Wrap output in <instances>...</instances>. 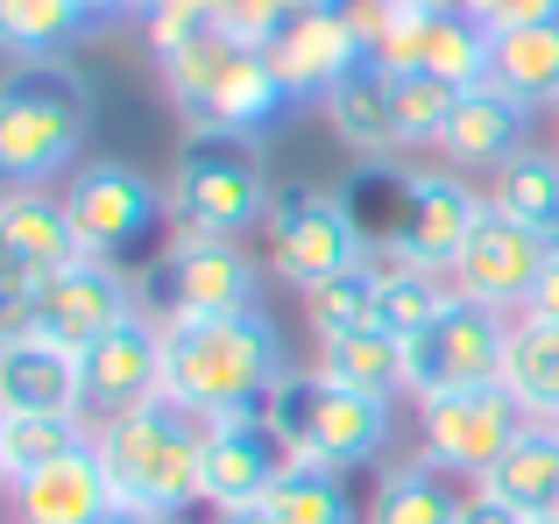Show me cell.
<instances>
[{"mask_svg":"<svg viewBox=\"0 0 559 524\" xmlns=\"http://www.w3.org/2000/svg\"><path fill=\"white\" fill-rule=\"evenodd\" d=\"M164 361L170 397L191 418H234L262 412L276 383L290 376L284 333L270 312H213V319H164Z\"/></svg>","mask_w":559,"mask_h":524,"instance_id":"obj_1","label":"cell"},{"mask_svg":"<svg viewBox=\"0 0 559 524\" xmlns=\"http://www.w3.org/2000/svg\"><path fill=\"white\" fill-rule=\"evenodd\" d=\"M93 93L64 57H14L0 79V178L64 184L85 164Z\"/></svg>","mask_w":559,"mask_h":524,"instance_id":"obj_2","label":"cell"},{"mask_svg":"<svg viewBox=\"0 0 559 524\" xmlns=\"http://www.w3.org/2000/svg\"><path fill=\"white\" fill-rule=\"evenodd\" d=\"M93 454L107 468L114 497L178 524V511L205 503L199 461H205V418H191L178 397H150L121 418H93Z\"/></svg>","mask_w":559,"mask_h":524,"instance_id":"obj_3","label":"cell"},{"mask_svg":"<svg viewBox=\"0 0 559 524\" xmlns=\"http://www.w3.org/2000/svg\"><path fill=\"white\" fill-rule=\"evenodd\" d=\"M270 170H262L255 135H227V128H191L170 164V213L185 235H219L241 241L248 227L270 221Z\"/></svg>","mask_w":559,"mask_h":524,"instance_id":"obj_4","label":"cell"},{"mask_svg":"<svg viewBox=\"0 0 559 524\" xmlns=\"http://www.w3.org/2000/svg\"><path fill=\"white\" fill-rule=\"evenodd\" d=\"M276 426V440L290 446V461H319V468H369V461L390 446V397H361V390H341L326 383L319 369L305 376H284L276 397L262 404Z\"/></svg>","mask_w":559,"mask_h":524,"instance_id":"obj_5","label":"cell"},{"mask_svg":"<svg viewBox=\"0 0 559 524\" xmlns=\"http://www.w3.org/2000/svg\"><path fill=\"white\" fill-rule=\"evenodd\" d=\"M510 319L518 312H496V305H475V298L453 290L432 326H425L418 341H404V397L439 404V397H461V390L503 383Z\"/></svg>","mask_w":559,"mask_h":524,"instance_id":"obj_6","label":"cell"},{"mask_svg":"<svg viewBox=\"0 0 559 524\" xmlns=\"http://www.w3.org/2000/svg\"><path fill=\"white\" fill-rule=\"evenodd\" d=\"M128 319H142V305H135V284L121 276V262L85 255V262H71L64 276H50L28 305L0 312V333H22V341H50V347H64V355H85V347H99L107 333H121Z\"/></svg>","mask_w":559,"mask_h":524,"instance_id":"obj_7","label":"cell"},{"mask_svg":"<svg viewBox=\"0 0 559 524\" xmlns=\"http://www.w3.org/2000/svg\"><path fill=\"white\" fill-rule=\"evenodd\" d=\"M262 235H270V270L284 276L298 298L312 284H326V276H347V270L369 262L361 213L347 206L341 192H312V184H298V192L276 199L270 221H262Z\"/></svg>","mask_w":559,"mask_h":524,"instance_id":"obj_8","label":"cell"},{"mask_svg":"<svg viewBox=\"0 0 559 524\" xmlns=\"http://www.w3.org/2000/svg\"><path fill=\"white\" fill-rule=\"evenodd\" d=\"M57 192H64V213L79 227L85 255H99V262H121L128 249H142L170 206V192L150 170H135L128 156H85Z\"/></svg>","mask_w":559,"mask_h":524,"instance_id":"obj_9","label":"cell"},{"mask_svg":"<svg viewBox=\"0 0 559 524\" xmlns=\"http://www.w3.org/2000/svg\"><path fill=\"white\" fill-rule=\"evenodd\" d=\"M71 262H85V241L64 213V192L57 184H8V199H0V312L28 305Z\"/></svg>","mask_w":559,"mask_h":524,"instance_id":"obj_10","label":"cell"},{"mask_svg":"<svg viewBox=\"0 0 559 524\" xmlns=\"http://www.w3.org/2000/svg\"><path fill=\"white\" fill-rule=\"evenodd\" d=\"M552 255H559V235L510 221L503 206H481V221L467 227L447 284L461 290V298H475V305H496V312H524Z\"/></svg>","mask_w":559,"mask_h":524,"instance_id":"obj_11","label":"cell"},{"mask_svg":"<svg viewBox=\"0 0 559 524\" xmlns=\"http://www.w3.org/2000/svg\"><path fill=\"white\" fill-rule=\"evenodd\" d=\"M532 426L524 404L510 397V383H489V390H461V397H439V404H418V432H425V461L447 475H467L481 483L496 454H503L518 432Z\"/></svg>","mask_w":559,"mask_h":524,"instance_id":"obj_12","label":"cell"},{"mask_svg":"<svg viewBox=\"0 0 559 524\" xmlns=\"http://www.w3.org/2000/svg\"><path fill=\"white\" fill-rule=\"evenodd\" d=\"M262 50H270V64H276V79H284L290 107H319V99H326L333 85L361 64V57H376L369 36H361V22H355V8L284 14L276 36L262 43Z\"/></svg>","mask_w":559,"mask_h":524,"instance_id":"obj_13","label":"cell"},{"mask_svg":"<svg viewBox=\"0 0 559 524\" xmlns=\"http://www.w3.org/2000/svg\"><path fill=\"white\" fill-rule=\"evenodd\" d=\"M164 276V319H213V312H262V270L241 241L178 235V249L156 262Z\"/></svg>","mask_w":559,"mask_h":524,"instance_id":"obj_14","label":"cell"},{"mask_svg":"<svg viewBox=\"0 0 559 524\" xmlns=\"http://www.w3.org/2000/svg\"><path fill=\"white\" fill-rule=\"evenodd\" d=\"M284 468H290V446L276 440L270 412L205 418V461H199L205 511H234V503H270V489L284 483Z\"/></svg>","mask_w":559,"mask_h":524,"instance_id":"obj_15","label":"cell"},{"mask_svg":"<svg viewBox=\"0 0 559 524\" xmlns=\"http://www.w3.org/2000/svg\"><path fill=\"white\" fill-rule=\"evenodd\" d=\"M85 376V418H121L150 397H170V361H164V319H128L99 347L79 355Z\"/></svg>","mask_w":559,"mask_h":524,"instance_id":"obj_16","label":"cell"},{"mask_svg":"<svg viewBox=\"0 0 559 524\" xmlns=\"http://www.w3.org/2000/svg\"><path fill=\"white\" fill-rule=\"evenodd\" d=\"M481 206H489V192H475L461 170H418V178H404V221L390 235V255L418 262V270H453Z\"/></svg>","mask_w":559,"mask_h":524,"instance_id":"obj_17","label":"cell"},{"mask_svg":"<svg viewBox=\"0 0 559 524\" xmlns=\"http://www.w3.org/2000/svg\"><path fill=\"white\" fill-rule=\"evenodd\" d=\"M0 412H22V418H85L79 355H64V347H50V341L0 333Z\"/></svg>","mask_w":559,"mask_h":524,"instance_id":"obj_18","label":"cell"},{"mask_svg":"<svg viewBox=\"0 0 559 524\" xmlns=\"http://www.w3.org/2000/svg\"><path fill=\"white\" fill-rule=\"evenodd\" d=\"M524 150H532V107H518V99L496 93V85H467L453 121H447V135H439L447 170H489V178Z\"/></svg>","mask_w":559,"mask_h":524,"instance_id":"obj_19","label":"cell"},{"mask_svg":"<svg viewBox=\"0 0 559 524\" xmlns=\"http://www.w3.org/2000/svg\"><path fill=\"white\" fill-rule=\"evenodd\" d=\"M382 64H404V71H439L453 85H481L489 79V28L467 22L461 8H425L382 43Z\"/></svg>","mask_w":559,"mask_h":524,"instance_id":"obj_20","label":"cell"},{"mask_svg":"<svg viewBox=\"0 0 559 524\" xmlns=\"http://www.w3.org/2000/svg\"><path fill=\"white\" fill-rule=\"evenodd\" d=\"M276 114H290V93L284 79H276L270 50H255V43H234V57L219 64L213 93L199 99V114H191V128H227V135H255L276 121Z\"/></svg>","mask_w":559,"mask_h":524,"instance_id":"obj_21","label":"cell"},{"mask_svg":"<svg viewBox=\"0 0 559 524\" xmlns=\"http://www.w3.org/2000/svg\"><path fill=\"white\" fill-rule=\"evenodd\" d=\"M107 503H114V483H107V468H99L93 440L71 446L64 461H50L43 475H28V483L8 489L14 524H93Z\"/></svg>","mask_w":559,"mask_h":524,"instance_id":"obj_22","label":"cell"},{"mask_svg":"<svg viewBox=\"0 0 559 524\" xmlns=\"http://www.w3.org/2000/svg\"><path fill=\"white\" fill-rule=\"evenodd\" d=\"M467 489L496 497L503 511H518L524 524L559 517V432L546 426V418H532V426H524L518 440L481 468V483H467Z\"/></svg>","mask_w":559,"mask_h":524,"instance_id":"obj_23","label":"cell"},{"mask_svg":"<svg viewBox=\"0 0 559 524\" xmlns=\"http://www.w3.org/2000/svg\"><path fill=\"white\" fill-rule=\"evenodd\" d=\"M326 128L347 142L355 156H390L396 150V121H390V64L382 57H361L326 99H319Z\"/></svg>","mask_w":559,"mask_h":524,"instance_id":"obj_24","label":"cell"},{"mask_svg":"<svg viewBox=\"0 0 559 524\" xmlns=\"http://www.w3.org/2000/svg\"><path fill=\"white\" fill-rule=\"evenodd\" d=\"M496 93H510L518 107H559V22L546 28H503V36H489V79Z\"/></svg>","mask_w":559,"mask_h":524,"instance_id":"obj_25","label":"cell"},{"mask_svg":"<svg viewBox=\"0 0 559 524\" xmlns=\"http://www.w3.org/2000/svg\"><path fill=\"white\" fill-rule=\"evenodd\" d=\"M312 369L341 390H361V397H404V341L390 326H355L319 341Z\"/></svg>","mask_w":559,"mask_h":524,"instance_id":"obj_26","label":"cell"},{"mask_svg":"<svg viewBox=\"0 0 559 524\" xmlns=\"http://www.w3.org/2000/svg\"><path fill=\"white\" fill-rule=\"evenodd\" d=\"M503 383L524 404V418H559V326L552 319H532V312L510 319Z\"/></svg>","mask_w":559,"mask_h":524,"instance_id":"obj_27","label":"cell"},{"mask_svg":"<svg viewBox=\"0 0 559 524\" xmlns=\"http://www.w3.org/2000/svg\"><path fill=\"white\" fill-rule=\"evenodd\" d=\"M467 489L447 483V468L418 461V468H382L376 497H369V524H461Z\"/></svg>","mask_w":559,"mask_h":524,"instance_id":"obj_28","label":"cell"},{"mask_svg":"<svg viewBox=\"0 0 559 524\" xmlns=\"http://www.w3.org/2000/svg\"><path fill=\"white\" fill-rule=\"evenodd\" d=\"M270 517L276 524H369V503H355L341 468L319 461H290L284 483L270 489Z\"/></svg>","mask_w":559,"mask_h":524,"instance_id":"obj_29","label":"cell"},{"mask_svg":"<svg viewBox=\"0 0 559 524\" xmlns=\"http://www.w3.org/2000/svg\"><path fill=\"white\" fill-rule=\"evenodd\" d=\"M447 298H453L447 270H418V262H404V255L376 262V326H390L396 341H418Z\"/></svg>","mask_w":559,"mask_h":524,"instance_id":"obj_30","label":"cell"},{"mask_svg":"<svg viewBox=\"0 0 559 524\" xmlns=\"http://www.w3.org/2000/svg\"><path fill=\"white\" fill-rule=\"evenodd\" d=\"M467 85L439 79V71H404L390 64V121H396V150H439L453 107H461Z\"/></svg>","mask_w":559,"mask_h":524,"instance_id":"obj_31","label":"cell"},{"mask_svg":"<svg viewBox=\"0 0 559 524\" xmlns=\"http://www.w3.org/2000/svg\"><path fill=\"white\" fill-rule=\"evenodd\" d=\"M93 440V418H22V412H0V483H28L43 475L50 461H64L71 446Z\"/></svg>","mask_w":559,"mask_h":524,"instance_id":"obj_32","label":"cell"},{"mask_svg":"<svg viewBox=\"0 0 559 524\" xmlns=\"http://www.w3.org/2000/svg\"><path fill=\"white\" fill-rule=\"evenodd\" d=\"M489 206H503L510 221L559 235V150H524L489 178Z\"/></svg>","mask_w":559,"mask_h":524,"instance_id":"obj_33","label":"cell"},{"mask_svg":"<svg viewBox=\"0 0 559 524\" xmlns=\"http://www.w3.org/2000/svg\"><path fill=\"white\" fill-rule=\"evenodd\" d=\"M93 14V0H0V43L14 57H57L64 43L85 36Z\"/></svg>","mask_w":559,"mask_h":524,"instance_id":"obj_34","label":"cell"},{"mask_svg":"<svg viewBox=\"0 0 559 524\" xmlns=\"http://www.w3.org/2000/svg\"><path fill=\"white\" fill-rule=\"evenodd\" d=\"M305 326H312V341H333V333L376 326V262H361V270L326 276V284L305 290Z\"/></svg>","mask_w":559,"mask_h":524,"instance_id":"obj_35","label":"cell"},{"mask_svg":"<svg viewBox=\"0 0 559 524\" xmlns=\"http://www.w3.org/2000/svg\"><path fill=\"white\" fill-rule=\"evenodd\" d=\"M453 8H461L467 22H481L489 36H503V28H546V22H559V0H453Z\"/></svg>","mask_w":559,"mask_h":524,"instance_id":"obj_36","label":"cell"},{"mask_svg":"<svg viewBox=\"0 0 559 524\" xmlns=\"http://www.w3.org/2000/svg\"><path fill=\"white\" fill-rule=\"evenodd\" d=\"M524 312H532V319H552V326H559V255L546 262V276H538V290H532V305H524Z\"/></svg>","mask_w":559,"mask_h":524,"instance_id":"obj_37","label":"cell"},{"mask_svg":"<svg viewBox=\"0 0 559 524\" xmlns=\"http://www.w3.org/2000/svg\"><path fill=\"white\" fill-rule=\"evenodd\" d=\"M461 524H524L518 511H503L496 497H481V489H467V511H461Z\"/></svg>","mask_w":559,"mask_h":524,"instance_id":"obj_38","label":"cell"},{"mask_svg":"<svg viewBox=\"0 0 559 524\" xmlns=\"http://www.w3.org/2000/svg\"><path fill=\"white\" fill-rule=\"evenodd\" d=\"M199 524H276L270 503H234V511H205Z\"/></svg>","mask_w":559,"mask_h":524,"instance_id":"obj_39","label":"cell"},{"mask_svg":"<svg viewBox=\"0 0 559 524\" xmlns=\"http://www.w3.org/2000/svg\"><path fill=\"white\" fill-rule=\"evenodd\" d=\"M93 524H170V517H156V511H135V503H121V497H114V503H107V511H99Z\"/></svg>","mask_w":559,"mask_h":524,"instance_id":"obj_40","label":"cell"},{"mask_svg":"<svg viewBox=\"0 0 559 524\" xmlns=\"http://www.w3.org/2000/svg\"><path fill=\"white\" fill-rule=\"evenodd\" d=\"M284 14H312V8H355V0H276Z\"/></svg>","mask_w":559,"mask_h":524,"instance_id":"obj_41","label":"cell"},{"mask_svg":"<svg viewBox=\"0 0 559 524\" xmlns=\"http://www.w3.org/2000/svg\"><path fill=\"white\" fill-rule=\"evenodd\" d=\"M552 150H559V107H552Z\"/></svg>","mask_w":559,"mask_h":524,"instance_id":"obj_42","label":"cell"},{"mask_svg":"<svg viewBox=\"0 0 559 524\" xmlns=\"http://www.w3.org/2000/svg\"><path fill=\"white\" fill-rule=\"evenodd\" d=\"M546 426H552V432H559V418H546Z\"/></svg>","mask_w":559,"mask_h":524,"instance_id":"obj_43","label":"cell"},{"mask_svg":"<svg viewBox=\"0 0 559 524\" xmlns=\"http://www.w3.org/2000/svg\"><path fill=\"white\" fill-rule=\"evenodd\" d=\"M538 524H559V517H538Z\"/></svg>","mask_w":559,"mask_h":524,"instance_id":"obj_44","label":"cell"}]
</instances>
